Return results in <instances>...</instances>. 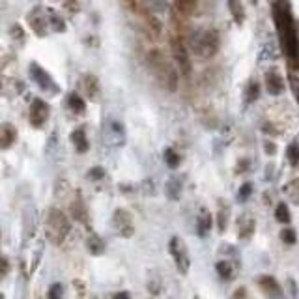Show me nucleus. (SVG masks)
<instances>
[{
    "label": "nucleus",
    "mask_w": 299,
    "mask_h": 299,
    "mask_svg": "<svg viewBox=\"0 0 299 299\" xmlns=\"http://www.w3.org/2000/svg\"><path fill=\"white\" fill-rule=\"evenodd\" d=\"M49 118V105L41 99H34L30 105V114H28V122L34 127H41Z\"/></svg>",
    "instance_id": "nucleus-8"
},
{
    "label": "nucleus",
    "mask_w": 299,
    "mask_h": 299,
    "mask_svg": "<svg viewBox=\"0 0 299 299\" xmlns=\"http://www.w3.org/2000/svg\"><path fill=\"white\" fill-rule=\"evenodd\" d=\"M30 73H32V77H34L37 83H39V88H43V90H47V88L54 90V86H51V84H53L51 77H49L47 73L43 71L37 64H32V66H30Z\"/></svg>",
    "instance_id": "nucleus-11"
},
{
    "label": "nucleus",
    "mask_w": 299,
    "mask_h": 299,
    "mask_svg": "<svg viewBox=\"0 0 299 299\" xmlns=\"http://www.w3.org/2000/svg\"><path fill=\"white\" fill-rule=\"evenodd\" d=\"M286 193H288V196H290V200H292V202L299 204V178L294 179L292 183H288Z\"/></svg>",
    "instance_id": "nucleus-20"
},
{
    "label": "nucleus",
    "mask_w": 299,
    "mask_h": 299,
    "mask_svg": "<svg viewBox=\"0 0 299 299\" xmlns=\"http://www.w3.org/2000/svg\"><path fill=\"white\" fill-rule=\"evenodd\" d=\"M170 252H172V258L176 262V267H178L181 273H187L191 262H189V256H187L185 243L179 238H172V241H170Z\"/></svg>",
    "instance_id": "nucleus-7"
},
{
    "label": "nucleus",
    "mask_w": 299,
    "mask_h": 299,
    "mask_svg": "<svg viewBox=\"0 0 299 299\" xmlns=\"http://www.w3.org/2000/svg\"><path fill=\"white\" fill-rule=\"evenodd\" d=\"M275 21H277V28H279V34L282 37V45L286 49V53L296 58L299 54V41H298V34H296V26L292 21V15L288 12V6L284 0H277L275 2Z\"/></svg>",
    "instance_id": "nucleus-1"
},
{
    "label": "nucleus",
    "mask_w": 299,
    "mask_h": 299,
    "mask_svg": "<svg viewBox=\"0 0 299 299\" xmlns=\"http://www.w3.org/2000/svg\"><path fill=\"white\" fill-rule=\"evenodd\" d=\"M103 174H105V172H103L101 168H92V170H90V176H92V178H101Z\"/></svg>",
    "instance_id": "nucleus-32"
},
{
    "label": "nucleus",
    "mask_w": 299,
    "mask_h": 299,
    "mask_svg": "<svg viewBox=\"0 0 299 299\" xmlns=\"http://www.w3.org/2000/svg\"><path fill=\"white\" fill-rule=\"evenodd\" d=\"M71 142L75 146V150L77 152H88V148H90V144H88V139H86V131H84L83 127H79V129H75L71 133Z\"/></svg>",
    "instance_id": "nucleus-12"
},
{
    "label": "nucleus",
    "mask_w": 299,
    "mask_h": 299,
    "mask_svg": "<svg viewBox=\"0 0 299 299\" xmlns=\"http://www.w3.org/2000/svg\"><path fill=\"white\" fill-rule=\"evenodd\" d=\"M70 232V221L58 210H51L47 217V234L54 243H62Z\"/></svg>",
    "instance_id": "nucleus-4"
},
{
    "label": "nucleus",
    "mask_w": 299,
    "mask_h": 299,
    "mask_svg": "<svg viewBox=\"0 0 299 299\" xmlns=\"http://www.w3.org/2000/svg\"><path fill=\"white\" fill-rule=\"evenodd\" d=\"M228 10H230L232 19H234L238 24H241L245 21V10H243L241 0H228Z\"/></svg>",
    "instance_id": "nucleus-14"
},
{
    "label": "nucleus",
    "mask_w": 299,
    "mask_h": 299,
    "mask_svg": "<svg viewBox=\"0 0 299 299\" xmlns=\"http://www.w3.org/2000/svg\"><path fill=\"white\" fill-rule=\"evenodd\" d=\"M84 92L90 99H96L99 96V83L94 75H84Z\"/></svg>",
    "instance_id": "nucleus-15"
},
{
    "label": "nucleus",
    "mask_w": 299,
    "mask_h": 299,
    "mask_svg": "<svg viewBox=\"0 0 299 299\" xmlns=\"http://www.w3.org/2000/svg\"><path fill=\"white\" fill-rule=\"evenodd\" d=\"M286 156H288V161H290L292 165H298L299 163V146L298 144H290V146H288Z\"/></svg>",
    "instance_id": "nucleus-22"
},
{
    "label": "nucleus",
    "mask_w": 299,
    "mask_h": 299,
    "mask_svg": "<svg viewBox=\"0 0 299 299\" xmlns=\"http://www.w3.org/2000/svg\"><path fill=\"white\" fill-rule=\"evenodd\" d=\"M210 228H211V217L208 215V213H202V215L198 217V232H200V236H204Z\"/></svg>",
    "instance_id": "nucleus-21"
},
{
    "label": "nucleus",
    "mask_w": 299,
    "mask_h": 299,
    "mask_svg": "<svg viewBox=\"0 0 299 299\" xmlns=\"http://www.w3.org/2000/svg\"><path fill=\"white\" fill-rule=\"evenodd\" d=\"M265 86H267V92L273 94V96L282 94V90H284V79H282V75L277 71V70H269V71L265 73Z\"/></svg>",
    "instance_id": "nucleus-9"
},
{
    "label": "nucleus",
    "mask_w": 299,
    "mask_h": 299,
    "mask_svg": "<svg viewBox=\"0 0 299 299\" xmlns=\"http://www.w3.org/2000/svg\"><path fill=\"white\" fill-rule=\"evenodd\" d=\"M165 159H167L168 167L176 168L179 165V156L174 152V150H167V152H165Z\"/></svg>",
    "instance_id": "nucleus-24"
},
{
    "label": "nucleus",
    "mask_w": 299,
    "mask_h": 299,
    "mask_svg": "<svg viewBox=\"0 0 299 299\" xmlns=\"http://www.w3.org/2000/svg\"><path fill=\"white\" fill-rule=\"evenodd\" d=\"M148 66L152 68L156 79L163 88H167L168 92H174L178 88V70L159 51L148 53Z\"/></svg>",
    "instance_id": "nucleus-2"
},
{
    "label": "nucleus",
    "mask_w": 299,
    "mask_h": 299,
    "mask_svg": "<svg viewBox=\"0 0 299 299\" xmlns=\"http://www.w3.org/2000/svg\"><path fill=\"white\" fill-rule=\"evenodd\" d=\"M265 152H267V154H275V146H273V142L265 144Z\"/></svg>",
    "instance_id": "nucleus-33"
},
{
    "label": "nucleus",
    "mask_w": 299,
    "mask_h": 299,
    "mask_svg": "<svg viewBox=\"0 0 299 299\" xmlns=\"http://www.w3.org/2000/svg\"><path fill=\"white\" fill-rule=\"evenodd\" d=\"M47 299H62V286L60 284H53L47 294Z\"/></svg>",
    "instance_id": "nucleus-28"
},
{
    "label": "nucleus",
    "mask_w": 299,
    "mask_h": 299,
    "mask_svg": "<svg viewBox=\"0 0 299 299\" xmlns=\"http://www.w3.org/2000/svg\"><path fill=\"white\" fill-rule=\"evenodd\" d=\"M116 299H129L127 294H116Z\"/></svg>",
    "instance_id": "nucleus-34"
},
{
    "label": "nucleus",
    "mask_w": 299,
    "mask_h": 299,
    "mask_svg": "<svg viewBox=\"0 0 299 299\" xmlns=\"http://www.w3.org/2000/svg\"><path fill=\"white\" fill-rule=\"evenodd\" d=\"M281 238H282V241H286V243H296V234H294V230H290V228L282 230Z\"/></svg>",
    "instance_id": "nucleus-30"
},
{
    "label": "nucleus",
    "mask_w": 299,
    "mask_h": 299,
    "mask_svg": "<svg viewBox=\"0 0 299 299\" xmlns=\"http://www.w3.org/2000/svg\"><path fill=\"white\" fill-rule=\"evenodd\" d=\"M217 269H219V275L225 277V279H230V277H232V265L228 262H219L217 264Z\"/></svg>",
    "instance_id": "nucleus-26"
},
{
    "label": "nucleus",
    "mask_w": 299,
    "mask_h": 299,
    "mask_svg": "<svg viewBox=\"0 0 299 299\" xmlns=\"http://www.w3.org/2000/svg\"><path fill=\"white\" fill-rule=\"evenodd\" d=\"M258 97V84L251 83L249 84V92H247V101H256Z\"/></svg>",
    "instance_id": "nucleus-29"
},
{
    "label": "nucleus",
    "mask_w": 299,
    "mask_h": 299,
    "mask_svg": "<svg viewBox=\"0 0 299 299\" xmlns=\"http://www.w3.org/2000/svg\"><path fill=\"white\" fill-rule=\"evenodd\" d=\"M260 282H262V288L269 294V296H279L281 294V290H279V284L275 282V279H271V277H262L260 279Z\"/></svg>",
    "instance_id": "nucleus-16"
},
{
    "label": "nucleus",
    "mask_w": 299,
    "mask_h": 299,
    "mask_svg": "<svg viewBox=\"0 0 299 299\" xmlns=\"http://www.w3.org/2000/svg\"><path fill=\"white\" fill-rule=\"evenodd\" d=\"M139 15H141V24H142V30L146 32V36H150L152 39L161 36L163 26H161V21L154 15V12L146 10L142 6V8H139Z\"/></svg>",
    "instance_id": "nucleus-6"
},
{
    "label": "nucleus",
    "mask_w": 299,
    "mask_h": 299,
    "mask_svg": "<svg viewBox=\"0 0 299 299\" xmlns=\"http://www.w3.org/2000/svg\"><path fill=\"white\" fill-rule=\"evenodd\" d=\"M275 217H277V221H281V223H290V211H288V208L284 204H279V206H277Z\"/></svg>",
    "instance_id": "nucleus-23"
},
{
    "label": "nucleus",
    "mask_w": 299,
    "mask_h": 299,
    "mask_svg": "<svg viewBox=\"0 0 299 299\" xmlns=\"http://www.w3.org/2000/svg\"><path fill=\"white\" fill-rule=\"evenodd\" d=\"M252 2H254V0H252Z\"/></svg>",
    "instance_id": "nucleus-36"
},
{
    "label": "nucleus",
    "mask_w": 299,
    "mask_h": 299,
    "mask_svg": "<svg viewBox=\"0 0 299 299\" xmlns=\"http://www.w3.org/2000/svg\"><path fill=\"white\" fill-rule=\"evenodd\" d=\"M88 249H92V252L99 254V252H101V249H103V243L99 241V238H97V236H92V238H88Z\"/></svg>",
    "instance_id": "nucleus-27"
},
{
    "label": "nucleus",
    "mask_w": 299,
    "mask_h": 299,
    "mask_svg": "<svg viewBox=\"0 0 299 299\" xmlns=\"http://www.w3.org/2000/svg\"><path fill=\"white\" fill-rule=\"evenodd\" d=\"M71 210H73V215H75L77 221H86V213H84L83 202H73Z\"/></svg>",
    "instance_id": "nucleus-25"
},
{
    "label": "nucleus",
    "mask_w": 299,
    "mask_h": 299,
    "mask_svg": "<svg viewBox=\"0 0 299 299\" xmlns=\"http://www.w3.org/2000/svg\"><path fill=\"white\" fill-rule=\"evenodd\" d=\"M28 23L30 26L34 28V32L36 34H45V24H47V19H45V15L39 12V10H34V12L28 15Z\"/></svg>",
    "instance_id": "nucleus-10"
},
{
    "label": "nucleus",
    "mask_w": 299,
    "mask_h": 299,
    "mask_svg": "<svg viewBox=\"0 0 299 299\" xmlns=\"http://www.w3.org/2000/svg\"><path fill=\"white\" fill-rule=\"evenodd\" d=\"M68 105H70V108H71L75 114H83L84 108H86V105H84V101L81 99L79 94H71L70 99H68Z\"/></svg>",
    "instance_id": "nucleus-17"
},
{
    "label": "nucleus",
    "mask_w": 299,
    "mask_h": 299,
    "mask_svg": "<svg viewBox=\"0 0 299 299\" xmlns=\"http://www.w3.org/2000/svg\"><path fill=\"white\" fill-rule=\"evenodd\" d=\"M15 137H17V131L12 123H2V129H0V144L2 148H10L13 142H15Z\"/></svg>",
    "instance_id": "nucleus-13"
},
{
    "label": "nucleus",
    "mask_w": 299,
    "mask_h": 299,
    "mask_svg": "<svg viewBox=\"0 0 299 299\" xmlns=\"http://www.w3.org/2000/svg\"><path fill=\"white\" fill-rule=\"evenodd\" d=\"M196 8V0H176V10L183 15H189Z\"/></svg>",
    "instance_id": "nucleus-18"
},
{
    "label": "nucleus",
    "mask_w": 299,
    "mask_h": 299,
    "mask_svg": "<svg viewBox=\"0 0 299 299\" xmlns=\"http://www.w3.org/2000/svg\"><path fill=\"white\" fill-rule=\"evenodd\" d=\"M92 299H96V298H92Z\"/></svg>",
    "instance_id": "nucleus-35"
},
{
    "label": "nucleus",
    "mask_w": 299,
    "mask_h": 299,
    "mask_svg": "<svg viewBox=\"0 0 299 299\" xmlns=\"http://www.w3.org/2000/svg\"><path fill=\"white\" fill-rule=\"evenodd\" d=\"M189 39V51L194 53L196 56L206 58V56H213L219 47H221V39H219V32L210 28V30H193L187 36Z\"/></svg>",
    "instance_id": "nucleus-3"
},
{
    "label": "nucleus",
    "mask_w": 299,
    "mask_h": 299,
    "mask_svg": "<svg viewBox=\"0 0 299 299\" xmlns=\"http://www.w3.org/2000/svg\"><path fill=\"white\" fill-rule=\"evenodd\" d=\"M249 193H251V185H249V183H245V185L241 187V191H239V198H241V200H245V198L249 196Z\"/></svg>",
    "instance_id": "nucleus-31"
},
{
    "label": "nucleus",
    "mask_w": 299,
    "mask_h": 299,
    "mask_svg": "<svg viewBox=\"0 0 299 299\" xmlns=\"http://www.w3.org/2000/svg\"><path fill=\"white\" fill-rule=\"evenodd\" d=\"M114 223H116V227L122 230L123 227H129L131 228V217L127 215L123 210H118L116 213H114Z\"/></svg>",
    "instance_id": "nucleus-19"
},
{
    "label": "nucleus",
    "mask_w": 299,
    "mask_h": 299,
    "mask_svg": "<svg viewBox=\"0 0 299 299\" xmlns=\"http://www.w3.org/2000/svg\"><path fill=\"white\" fill-rule=\"evenodd\" d=\"M170 49H172V54H174V60L178 64L179 71L183 75H189L191 73V56H189V47L183 43V37L172 36Z\"/></svg>",
    "instance_id": "nucleus-5"
}]
</instances>
